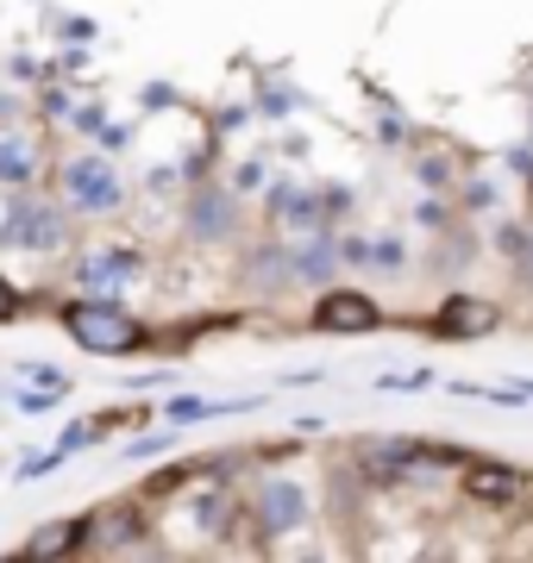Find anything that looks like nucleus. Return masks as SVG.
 Segmentation results:
<instances>
[{"mask_svg": "<svg viewBox=\"0 0 533 563\" xmlns=\"http://www.w3.org/2000/svg\"><path fill=\"white\" fill-rule=\"evenodd\" d=\"M83 544H95V520H51L44 532L25 539V558H69Z\"/></svg>", "mask_w": 533, "mask_h": 563, "instance_id": "9", "label": "nucleus"}, {"mask_svg": "<svg viewBox=\"0 0 533 563\" xmlns=\"http://www.w3.org/2000/svg\"><path fill=\"white\" fill-rule=\"evenodd\" d=\"M0 113H7V95H0Z\"/></svg>", "mask_w": 533, "mask_h": 563, "instance_id": "19", "label": "nucleus"}, {"mask_svg": "<svg viewBox=\"0 0 533 563\" xmlns=\"http://www.w3.org/2000/svg\"><path fill=\"white\" fill-rule=\"evenodd\" d=\"M57 181H63V201L76 207V213H107V207L126 201V188H120V176H113V163H101V157H69Z\"/></svg>", "mask_w": 533, "mask_h": 563, "instance_id": "2", "label": "nucleus"}, {"mask_svg": "<svg viewBox=\"0 0 533 563\" xmlns=\"http://www.w3.org/2000/svg\"><path fill=\"white\" fill-rule=\"evenodd\" d=\"M207 413H226L220 401H183V395H176V401H170V420L183 426V420H207Z\"/></svg>", "mask_w": 533, "mask_h": 563, "instance_id": "14", "label": "nucleus"}, {"mask_svg": "<svg viewBox=\"0 0 533 563\" xmlns=\"http://www.w3.org/2000/svg\"><path fill=\"white\" fill-rule=\"evenodd\" d=\"M39 163H44L39 139H32L25 125L0 120V188H25V181L39 176Z\"/></svg>", "mask_w": 533, "mask_h": 563, "instance_id": "8", "label": "nucleus"}, {"mask_svg": "<svg viewBox=\"0 0 533 563\" xmlns=\"http://www.w3.org/2000/svg\"><path fill=\"white\" fill-rule=\"evenodd\" d=\"M20 376H25V383H32V388H57V395H63V388H69V376H63L57 363H25Z\"/></svg>", "mask_w": 533, "mask_h": 563, "instance_id": "13", "label": "nucleus"}, {"mask_svg": "<svg viewBox=\"0 0 533 563\" xmlns=\"http://www.w3.org/2000/svg\"><path fill=\"white\" fill-rule=\"evenodd\" d=\"M139 251H83V263H76V282H83V295H95V301H113L120 288H132L139 282Z\"/></svg>", "mask_w": 533, "mask_h": 563, "instance_id": "3", "label": "nucleus"}, {"mask_svg": "<svg viewBox=\"0 0 533 563\" xmlns=\"http://www.w3.org/2000/svg\"><path fill=\"white\" fill-rule=\"evenodd\" d=\"M188 232H195V239H226V232H232V195H226V188H202V195L188 201Z\"/></svg>", "mask_w": 533, "mask_h": 563, "instance_id": "12", "label": "nucleus"}, {"mask_svg": "<svg viewBox=\"0 0 533 563\" xmlns=\"http://www.w3.org/2000/svg\"><path fill=\"white\" fill-rule=\"evenodd\" d=\"M320 207H327V195H308V188H295V181L270 188V213L283 225H295V232H320Z\"/></svg>", "mask_w": 533, "mask_h": 563, "instance_id": "10", "label": "nucleus"}, {"mask_svg": "<svg viewBox=\"0 0 533 563\" xmlns=\"http://www.w3.org/2000/svg\"><path fill=\"white\" fill-rule=\"evenodd\" d=\"M13 313H20V288H13V282L0 276V325L13 320Z\"/></svg>", "mask_w": 533, "mask_h": 563, "instance_id": "16", "label": "nucleus"}, {"mask_svg": "<svg viewBox=\"0 0 533 563\" xmlns=\"http://www.w3.org/2000/svg\"><path fill=\"white\" fill-rule=\"evenodd\" d=\"M465 495L483 507H509V501H527L533 483L521 470H509V463H465Z\"/></svg>", "mask_w": 533, "mask_h": 563, "instance_id": "6", "label": "nucleus"}, {"mask_svg": "<svg viewBox=\"0 0 533 563\" xmlns=\"http://www.w3.org/2000/svg\"><path fill=\"white\" fill-rule=\"evenodd\" d=\"M0 239L20 244V251H57V244L69 239V225H63V213L51 201H20L7 213V232H0Z\"/></svg>", "mask_w": 533, "mask_h": 563, "instance_id": "4", "label": "nucleus"}, {"mask_svg": "<svg viewBox=\"0 0 533 563\" xmlns=\"http://www.w3.org/2000/svg\"><path fill=\"white\" fill-rule=\"evenodd\" d=\"M490 325H496V307L490 301H465V295H458V301L439 307L433 332H439V339H477V332H490Z\"/></svg>", "mask_w": 533, "mask_h": 563, "instance_id": "11", "label": "nucleus"}, {"mask_svg": "<svg viewBox=\"0 0 533 563\" xmlns=\"http://www.w3.org/2000/svg\"><path fill=\"white\" fill-rule=\"evenodd\" d=\"M302 520H308V495L289 483V476H270V483L258 488V526H264V532H295Z\"/></svg>", "mask_w": 533, "mask_h": 563, "instance_id": "7", "label": "nucleus"}, {"mask_svg": "<svg viewBox=\"0 0 533 563\" xmlns=\"http://www.w3.org/2000/svg\"><path fill=\"white\" fill-rule=\"evenodd\" d=\"M63 325H69V339L83 344V351H95V357H126V351H139L144 332L139 320H126L113 301H76V307H63Z\"/></svg>", "mask_w": 533, "mask_h": 563, "instance_id": "1", "label": "nucleus"}, {"mask_svg": "<svg viewBox=\"0 0 533 563\" xmlns=\"http://www.w3.org/2000/svg\"><path fill=\"white\" fill-rule=\"evenodd\" d=\"M95 439H101V426H69L57 451H76V444H95Z\"/></svg>", "mask_w": 533, "mask_h": 563, "instance_id": "15", "label": "nucleus"}, {"mask_svg": "<svg viewBox=\"0 0 533 563\" xmlns=\"http://www.w3.org/2000/svg\"><path fill=\"white\" fill-rule=\"evenodd\" d=\"M314 325H320V332H346V339H358V332H377V325H383V313H377V301H370V295L333 288L327 301L314 307Z\"/></svg>", "mask_w": 533, "mask_h": 563, "instance_id": "5", "label": "nucleus"}, {"mask_svg": "<svg viewBox=\"0 0 533 563\" xmlns=\"http://www.w3.org/2000/svg\"><path fill=\"white\" fill-rule=\"evenodd\" d=\"M370 257L383 263V269H395V263H402V244H395V239H383V244H370Z\"/></svg>", "mask_w": 533, "mask_h": 563, "instance_id": "17", "label": "nucleus"}, {"mask_svg": "<svg viewBox=\"0 0 533 563\" xmlns=\"http://www.w3.org/2000/svg\"><path fill=\"white\" fill-rule=\"evenodd\" d=\"M63 38H83L88 44V38H95V20H69V25H63Z\"/></svg>", "mask_w": 533, "mask_h": 563, "instance_id": "18", "label": "nucleus"}]
</instances>
